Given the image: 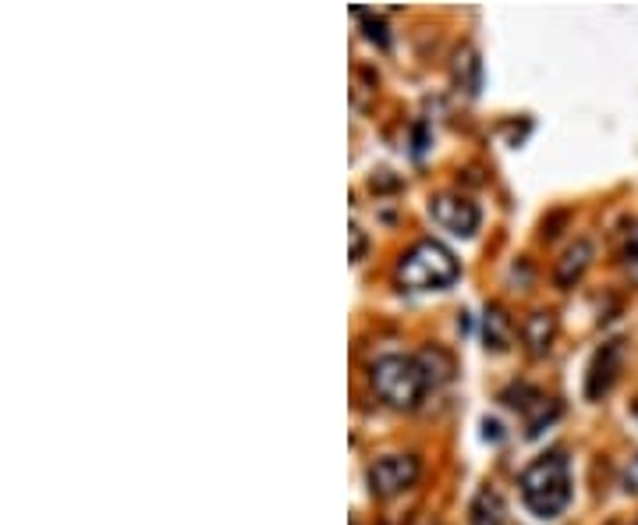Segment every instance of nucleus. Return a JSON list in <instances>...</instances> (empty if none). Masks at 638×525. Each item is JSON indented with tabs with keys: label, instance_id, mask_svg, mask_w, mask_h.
<instances>
[{
	"label": "nucleus",
	"instance_id": "nucleus-1",
	"mask_svg": "<svg viewBox=\"0 0 638 525\" xmlns=\"http://www.w3.org/2000/svg\"><path fill=\"white\" fill-rule=\"evenodd\" d=\"M522 486L525 508L536 518H557L571 504V465L564 455H543L522 472L518 479Z\"/></svg>",
	"mask_w": 638,
	"mask_h": 525
},
{
	"label": "nucleus",
	"instance_id": "nucleus-2",
	"mask_svg": "<svg viewBox=\"0 0 638 525\" xmlns=\"http://www.w3.org/2000/svg\"><path fill=\"white\" fill-rule=\"evenodd\" d=\"M458 256L444 242L422 238L397 263V284L405 291H444L458 281Z\"/></svg>",
	"mask_w": 638,
	"mask_h": 525
},
{
	"label": "nucleus",
	"instance_id": "nucleus-3",
	"mask_svg": "<svg viewBox=\"0 0 638 525\" xmlns=\"http://www.w3.org/2000/svg\"><path fill=\"white\" fill-rule=\"evenodd\" d=\"M369 380L390 408H415L422 391L429 387L419 359H412V355H380L369 369Z\"/></svg>",
	"mask_w": 638,
	"mask_h": 525
},
{
	"label": "nucleus",
	"instance_id": "nucleus-4",
	"mask_svg": "<svg viewBox=\"0 0 638 525\" xmlns=\"http://www.w3.org/2000/svg\"><path fill=\"white\" fill-rule=\"evenodd\" d=\"M419 472H422V465H419V458H415V455H383V458H376V462L366 469L369 494H373L376 501H390V497L405 494L408 486H415Z\"/></svg>",
	"mask_w": 638,
	"mask_h": 525
},
{
	"label": "nucleus",
	"instance_id": "nucleus-5",
	"mask_svg": "<svg viewBox=\"0 0 638 525\" xmlns=\"http://www.w3.org/2000/svg\"><path fill=\"white\" fill-rule=\"evenodd\" d=\"M429 217L440 224L444 231H451V235L458 238H472L475 231H479V206L472 203V199L465 196H451V192H444V196H433V203H429Z\"/></svg>",
	"mask_w": 638,
	"mask_h": 525
},
{
	"label": "nucleus",
	"instance_id": "nucleus-6",
	"mask_svg": "<svg viewBox=\"0 0 638 525\" xmlns=\"http://www.w3.org/2000/svg\"><path fill=\"white\" fill-rule=\"evenodd\" d=\"M621 362H624V341L614 337V341H607L600 352L592 355L589 377H585V398H592V401L603 398V394L614 387L617 373H621Z\"/></svg>",
	"mask_w": 638,
	"mask_h": 525
},
{
	"label": "nucleus",
	"instance_id": "nucleus-7",
	"mask_svg": "<svg viewBox=\"0 0 638 525\" xmlns=\"http://www.w3.org/2000/svg\"><path fill=\"white\" fill-rule=\"evenodd\" d=\"M589 263H592V242L578 238L575 245L564 249V256L557 259V267H553V281H557V288H571V284L582 281V274L589 270Z\"/></svg>",
	"mask_w": 638,
	"mask_h": 525
},
{
	"label": "nucleus",
	"instance_id": "nucleus-8",
	"mask_svg": "<svg viewBox=\"0 0 638 525\" xmlns=\"http://www.w3.org/2000/svg\"><path fill=\"white\" fill-rule=\"evenodd\" d=\"M553 334H557V320H553V313H532L529 320H525L522 327V337H525V345H529L532 355H546L550 352V341Z\"/></svg>",
	"mask_w": 638,
	"mask_h": 525
},
{
	"label": "nucleus",
	"instance_id": "nucleus-9",
	"mask_svg": "<svg viewBox=\"0 0 638 525\" xmlns=\"http://www.w3.org/2000/svg\"><path fill=\"white\" fill-rule=\"evenodd\" d=\"M468 525H504V501H500L497 490H479L468 508Z\"/></svg>",
	"mask_w": 638,
	"mask_h": 525
},
{
	"label": "nucleus",
	"instance_id": "nucleus-10",
	"mask_svg": "<svg viewBox=\"0 0 638 525\" xmlns=\"http://www.w3.org/2000/svg\"><path fill=\"white\" fill-rule=\"evenodd\" d=\"M483 334H486V345H490L493 352H504L507 348V341H511V320H507V313L500 306L486 309Z\"/></svg>",
	"mask_w": 638,
	"mask_h": 525
},
{
	"label": "nucleus",
	"instance_id": "nucleus-11",
	"mask_svg": "<svg viewBox=\"0 0 638 525\" xmlns=\"http://www.w3.org/2000/svg\"><path fill=\"white\" fill-rule=\"evenodd\" d=\"M454 79H458V86L465 89V93H475V86H479V61H475L472 50H461V54H458V64H454Z\"/></svg>",
	"mask_w": 638,
	"mask_h": 525
},
{
	"label": "nucleus",
	"instance_id": "nucleus-12",
	"mask_svg": "<svg viewBox=\"0 0 638 525\" xmlns=\"http://www.w3.org/2000/svg\"><path fill=\"white\" fill-rule=\"evenodd\" d=\"M362 15V22H366V36L373 43H380V47H387L390 43V36H387V25H383V18H373V15H366V11H358Z\"/></svg>",
	"mask_w": 638,
	"mask_h": 525
},
{
	"label": "nucleus",
	"instance_id": "nucleus-13",
	"mask_svg": "<svg viewBox=\"0 0 638 525\" xmlns=\"http://www.w3.org/2000/svg\"><path fill=\"white\" fill-rule=\"evenodd\" d=\"M624 267L638 277V224L628 231V242H624Z\"/></svg>",
	"mask_w": 638,
	"mask_h": 525
},
{
	"label": "nucleus",
	"instance_id": "nucleus-14",
	"mask_svg": "<svg viewBox=\"0 0 638 525\" xmlns=\"http://www.w3.org/2000/svg\"><path fill=\"white\" fill-rule=\"evenodd\" d=\"M624 490H628V494H631V490H638V458L631 462L628 476H624Z\"/></svg>",
	"mask_w": 638,
	"mask_h": 525
},
{
	"label": "nucleus",
	"instance_id": "nucleus-15",
	"mask_svg": "<svg viewBox=\"0 0 638 525\" xmlns=\"http://www.w3.org/2000/svg\"><path fill=\"white\" fill-rule=\"evenodd\" d=\"M351 235H355V252H351V256L362 259V249H366V238H362V231H358V228H351Z\"/></svg>",
	"mask_w": 638,
	"mask_h": 525
},
{
	"label": "nucleus",
	"instance_id": "nucleus-16",
	"mask_svg": "<svg viewBox=\"0 0 638 525\" xmlns=\"http://www.w3.org/2000/svg\"><path fill=\"white\" fill-rule=\"evenodd\" d=\"M635 525H638V522H635Z\"/></svg>",
	"mask_w": 638,
	"mask_h": 525
}]
</instances>
